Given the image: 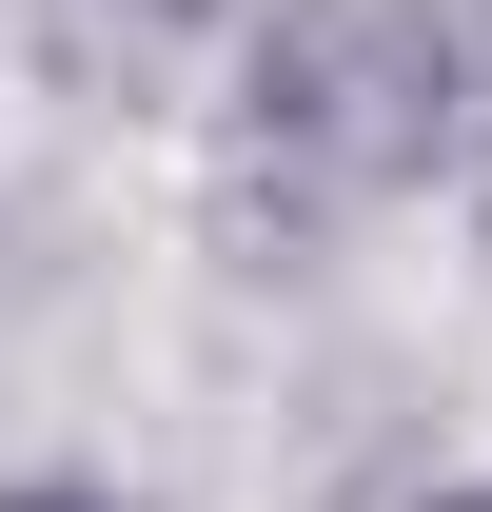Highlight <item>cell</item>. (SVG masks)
<instances>
[{"label": "cell", "instance_id": "1", "mask_svg": "<svg viewBox=\"0 0 492 512\" xmlns=\"http://www.w3.org/2000/svg\"><path fill=\"white\" fill-rule=\"evenodd\" d=\"M433 138H453V40L414 0H315L256 60V158H296V178H414Z\"/></svg>", "mask_w": 492, "mask_h": 512}, {"label": "cell", "instance_id": "3", "mask_svg": "<svg viewBox=\"0 0 492 512\" xmlns=\"http://www.w3.org/2000/svg\"><path fill=\"white\" fill-rule=\"evenodd\" d=\"M453 512H492V493H453Z\"/></svg>", "mask_w": 492, "mask_h": 512}, {"label": "cell", "instance_id": "2", "mask_svg": "<svg viewBox=\"0 0 492 512\" xmlns=\"http://www.w3.org/2000/svg\"><path fill=\"white\" fill-rule=\"evenodd\" d=\"M0 512H119V493H0Z\"/></svg>", "mask_w": 492, "mask_h": 512}]
</instances>
